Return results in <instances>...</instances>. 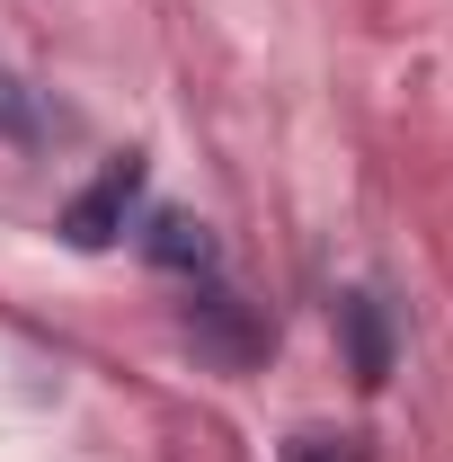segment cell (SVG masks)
I'll use <instances>...</instances> for the list:
<instances>
[{
  "label": "cell",
  "instance_id": "obj_2",
  "mask_svg": "<svg viewBox=\"0 0 453 462\" xmlns=\"http://www.w3.org/2000/svg\"><path fill=\"white\" fill-rule=\"evenodd\" d=\"M134 196H143V161L98 170V187H80V196L62 205V240H71V249H107L116 231H125V214H134Z\"/></svg>",
  "mask_w": 453,
  "mask_h": 462
},
{
  "label": "cell",
  "instance_id": "obj_4",
  "mask_svg": "<svg viewBox=\"0 0 453 462\" xmlns=\"http://www.w3.org/2000/svg\"><path fill=\"white\" fill-rule=\"evenodd\" d=\"M338 329H347V356H356V383H383V374H392V329H383L374 293H347Z\"/></svg>",
  "mask_w": 453,
  "mask_h": 462
},
{
  "label": "cell",
  "instance_id": "obj_6",
  "mask_svg": "<svg viewBox=\"0 0 453 462\" xmlns=\"http://www.w3.org/2000/svg\"><path fill=\"white\" fill-rule=\"evenodd\" d=\"M0 125H9V134H36V116H27V98H18L9 80H0Z\"/></svg>",
  "mask_w": 453,
  "mask_h": 462
},
{
  "label": "cell",
  "instance_id": "obj_3",
  "mask_svg": "<svg viewBox=\"0 0 453 462\" xmlns=\"http://www.w3.org/2000/svg\"><path fill=\"white\" fill-rule=\"evenodd\" d=\"M143 249H152V267H170V276H205V267H214V231L196 223V214H152Z\"/></svg>",
  "mask_w": 453,
  "mask_h": 462
},
{
  "label": "cell",
  "instance_id": "obj_5",
  "mask_svg": "<svg viewBox=\"0 0 453 462\" xmlns=\"http://www.w3.org/2000/svg\"><path fill=\"white\" fill-rule=\"evenodd\" d=\"M284 462H374V445H365V436H329V427H311V436L284 445Z\"/></svg>",
  "mask_w": 453,
  "mask_h": 462
},
{
  "label": "cell",
  "instance_id": "obj_1",
  "mask_svg": "<svg viewBox=\"0 0 453 462\" xmlns=\"http://www.w3.org/2000/svg\"><path fill=\"white\" fill-rule=\"evenodd\" d=\"M187 338L205 346L223 374H240V365H258V356H267V329H258V320L240 311V293H223V285H205L196 302H187Z\"/></svg>",
  "mask_w": 453,
  "mask_h": 462
}]
</instances>
